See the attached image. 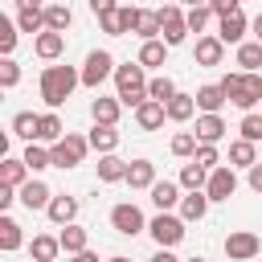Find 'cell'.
Wrapping results in <instances>:
<instances>
[{
    "label": "cell",
    "instance_id": "8fae6325",
    "mask_svg": "<svg viewBox=\"0 0 262 262\" xmlns=\"http://www.w3.org/2000/svg\"><path fill=\"white\" fill-rule=\"evenodd\" d=\"M192 61H196L201 70H209V66H221V61H225V41H221L217 33H205V37H196V45H192Z\"/></svg>",
    "mask_w": 262,
    "mask_h": 262
},
{
    "label": "cell",
    "instance_id": "681fc988",
    "mask_svg": "<svg viewBox=\"0 0 262 262\" xmlns=\"http://www.w3.org/2000/svg\"><path fill=\"white\" fill-rule=\"evenodd\" d=\"M16 201H20V196H16V188H12V184H0V213H8Z\"/></svg>",
    "mask_w": 262,
    "mask_h": 262
},
{
    "label": "cell",
    "instance_id": "680465c9",
    "mask_svg": "<svg viewBox=\"0 0 262 262\" xmlns=\"http://www.w3.org/2000/svg\"><path fill=\"white\" fill-rule=\"evenodd\" d=\"M180 8H196V4H209V0H176Z\"/></svg>",
    "mask_w": 262,
    "mask_h": 262
},
{
    "label": "cell",
    "instance_id": "e7e4bbea",
    "mask_svg": "<svg viewBox=\"0 0 262 262\" xmlns=\"http://www.w3.org/2000/svg\"><path fill=\"white\" fill-rule=\"evenodd\" d=\"M258 237H262V233H258Z\"/></svg>",
    "mask_w": 262,
    "mask_h": 262
},
{
    "label": "cell",
    "instance_id": "9a60e30c",
    "mask_svg": "<svg viewBox=\"0 0 262 262\" xmlns=\"http://www.w3.org/2000/svg\"><path fill=\"white\" fill-rule=\"evenodd\" d=\"M78 209H82V205H78V196H70V192H57V196L49 201L45 217H49V221L61 229V225H74V221H78Z\"/></svg>",
    "mask_w": 262,
    "mask_h": 262
},
{
    "label": "cell",
    "instance_id": "f546056e",
    "mask_svg": "<svg viewBox=\"0 0 262 262\" xmlns=\"http://www.w3.org/2000/svg\"><path fill=\"white\" fill-rule=\"evenodd\" d=\"M57 139H66V123H61V115L57 111H45L41 115V127H37V143H57Z\"/></svg>",
    "mask_w": 262,
    "mask_h": 262
},
{
    "label": "cell",
    "instance_id": "f907efd6",
    "mask_svg": "<svg viewBox=\"0 0 262 262\" xmlns=\"http://www.w3.org/2000/svg\"><path fill=\"white\" fill-rule=\"evenodd\" d=\"M209 8H213V16H229V12H237L242 4H237V0H209Z\"/></svg>",
    "mask_w": 262,
    "mask_h": 262
},
{
    "label": "cell",
    "instance_id": "bcb514c9",
    "mask_svg": "<svg viewBox=\"0 0 262 262\" xmlns=\"http://www.w3.org/2000/svg\"><path fill=\"white\" fill-rule=\"evenodd\" d=\"M139 12H143V8H135V4H119V25H123V37L139 29Z\"/></svg>",
    "mask_w": 262,
    "mask_h": 262
},
{
    "label": "cell",
    "instance_id": "11a10c76",
    "mask_svg": "<svg viewBox=\"0 0 262 262\" xmlns=\"http://www.w3.org/2000/svg\"><path fill=\"white\" fill-rule=\"evenodd\" d=\"M66 262H98V254H94V250H82V254H70Z\"/></svg>",
    "mask_w": 262,
    "mask_h": 262
},
{
    "label": "cell",
    "instance_id": "2e32d148",
    "mask_svg": "<svg viewBox=\"0 0 262 262\" xmlns=\"http://www.w3.org/2000/svg\"><path fill=\"white\" fill-rule=\"evenodd\" d=\"M119 115H123V102H119L115 94H98V98L90 102V119L102 123V127H119Z\"/></svg>",
    "mask_w": 262,
    "mask_h": 262
},
{
    "label": "cell",
    "instance_id": "d6986e66",
    "mask_svg": "<svg viewBox=\"0 0 262 262\" xmlns=\"http://www.w3.org/2000/svg\"><path fill=\"white\" fill-rule=\"evenodd\" d=\"M225 102H229V98H225L221 82H205V86L196 90V111H201V115H221Z\"/></svg>",
    "mask_w": 262,
    "mask_h": 262
},
{
    "label": "cell",
    "instance_id": "be15d7a7",
    "mask_svg": "<svg viewBox=\"0 0 262 262\" xmlns=\"http://www.w3.org/2000/svg\"><path fill=\"white\" fill-rule=\"evenodd\" d=\"M237 4H242V0H237Z\"/></svg>",
    "mask_w": 262,
    "mask_h": 262
},
{
    "label": "cell",
    "instance_id": "30bf717a",
    "mask_svg": "<svg viewBox=\"0 0 262 262\" xmlns=\"http://www.w3.org/2000/svg\"><path fill=\"white\" fill-rule=\"evenodd\" d=\"M233 192H237V168H229V164L213 168L209 172V184H205V196L209 201H229Z\"/></svg>",
    "mask_w": 262,
    "mask_h": 262
},
{
    "label": "cell",
    "instance_id": "d4e9b609",
    "mask_svg": "<svg viewBox=\"0 0 262 262\" xmlns=\"http://www.w3.org/2000/svg\"><path fill=\"white\" fill-rule=\"evenodd\" d=\"M123 184H131V188H147L151 192V184H156V164L151 160H131V168H127V180Z\"/></svg>",
    "mask_w": 262,
    "mask_h": 262
},
{
    "label": "cell",
    "instance_id": "ee69618b",
    "mask_svg": "<svg viewBox=\"0 0 262 262\" xmlns=\"http://www.w3.org/2000/svg\"><path fill=\"white\" fill-rule=\"evenodd\" d=\"M192 160H196V164H201V168H209V172H213V168H221V164H225V160H221V151H217V143H201V147H196V156H192Z\"/></svg>",
    "mask_w": 262,
    "mask_h": 262
},
{
    "label": "cell",
    "instance_id": "ab89813d",
    "mask_svg": "<svg viewBox=\"0 0 262 262\" xmlns=\"http://www.w3.org/2000/svg\"><path fill=\"white\" fill-rule=\"evenodd\" d=\"M184 20H188V33H196V37H205V29H209V20H213V8H209V4H196V8H184Z\"/></svg>",
    "mask_w": 262,
    "mask_h": 262
},
{
    "label": "cell",
    "instance_id": "e575fe53",
    "mask_svg": "<svg viewBox=\"0 0 262 262\" xmlns=\"http://www.w3.org/2000/svg\"><path fill=\"white\" fill-rule=\"evenodd\" d=\"M209 205H213V201H209L205 192H184V201H180V209H176V213H180L184 221H205Z\"/></svg>",
    "mask_w": 262,
    "mask_h": 262
},
{
    "label": "cell",
    "instance_id": "7c38bea8",
    "mask_svg": "<svg viewBox=\"0 0 262 262\" xmlns=\"http://www.w3.org/2000/svg\"><path fill=\"white\" fill-rule=\"evenodd\" d=\"M16 196H20V205L33 213V209H49V201H53L57 192H53V188H49L41 176H33V180H25V184L16 188Z\"/></svg>",
    "mask_w": 262,
    "mask_h": 262
},
{
    "label": "cell",
    "instance_id": "277c9868",
    "mask_svg": "<svg viewBox=\"0 0 262 262\" xmlns=\"http://www.w3.org/2000/svg\"><path fill=\"white\" fill-rule=\"evenodd\" d=\"M188 221L180 217V213H156L151 221H147V233H151V242H156V250H172V246H180L184 242V229Z\"/></svg>",
    "mask_w": 262,
    "mask_h": 262
},
{
    "label": "cell",
    "instance_id": "7dc6e473",
    "mask_svg": "<svg viewBox=\"0 0 262 262\" xmlns=\"http://www.w3.org/2000/svg\"><path fill=\"white\" fill-rule=\"evenodd\" d=\"M16 82H20V66H16V57H4V61H0V86L12 90Z\"/></svg>",
    "mask_w": 262,
    "mask_h": 262
},
{
    "label": "cell",
    "instance_id": "5bb4252c",
    "mask_svg": "<svg viewBox=\"0 0 262 262\" xmlns=\"http://www.w3.org/2000/svg\"><path fill=\"white\" fill-rule=\"evenodd\" d=\"M180 201H184V188H180V180H156V184H151V205H156L160 213H172V209H180Z\"/></svg>",
    "mask_w": 262,
    "mask_h": 262
},
{
    "label": "cell",
    "instance_id": "4dcf8cb0",
    "mask_svg": "<svg viewBox=\"0 0 262 262\" xmlns=\"http://www.w3.org/2000/svg\"><path fill=\"white\" fill-rule=\"evenodd\" d=\"M258 164V143H250V139H233L229 143V168H254Z\"/></svg>",
    "mask_w": 262,
    "mask_h": 262
},
{
    "label": "cell",
    "instance_id": "484cf974",
    "mask_svg": "<svg viewBox=\"0 0 262 262\" xmlns=\"http://www.w3.org/2000/svg\"><path fill=\"white\" fill-rule=\"evenodd\" d=\"M20 246H25L20 221H16V217H8V213H0V250H4V254H16Z\"/></svg>",
    "mask_w": 262,
    "mask_h": 262
},
{
    "label": "cell",
    "instance_id": "8d00e7d4",
    "mask_svg": "<svg viewBox=\"0 0 262 262\" xmlns=\"http://www.w3.org/2000/svg\"><path fill=\"white\" fill-rule=\"evenodd\" d=\"M237 70H246V74L262 70V41H242L237 45Z\"/></svg>",
    "mask_w": 262,
    "mask_h": 262
},
{
    "label": "cell",
    "instance_id": "9f6ffc18",
    "mask_svg": "<svg viewBox=\"0 0 262 262\" xmlns=\"http://www.w3.org/2000/svg\"><path fill=\"white\" fill-rule=\"evenodd\" d=\"M147 262H180V258H176V254H172V250H156V254H151V258H147Z\"/></svg>",
    "mask_w": 262,
    "mask_h": 262
},
{
    "label": "cell",
    "instance_id": "f1b7e54d",
    "mask_svg": "<svg viewBox=\"0 0 262 262\" xmlns=\"http://www.w3.org/2000/svg\"><path fill=\"white\" fill-rule=\"evenodd\" d=\"M164 111H168V123H188V119L196 115V94H184V90H176V98H172Z\"/></svg>",
    "mask_w": 262,
    "mask_h": 262
},
{
    "label": "cell",
    "instance_id": "6f0895ef",
    "mask_svg": "<svg viewBox=\"0 0 262 262\" xmlns=\"http://www.w3.org/2000/svg\"><path fill=\"white\" fill-rule=\"evenodd\" d=\"M250 33H254V41H262V12L250 20Z\"/></svg>",
    "mask_w": 262,
    "mask_h": 262
},
{
    "label": "cell",
    "instance_id": "3957f363",
    "mask_svg": "<svg viewBox=\"0 0 262 262\" xmlns=\"http://www.w3.org/2000/svg\"><path fill=\"white\" fill-rule=\"evenodd\" d=\"M221 90H225V98L237 106V111H254L258 102H262V74H246V70H233V74H225L221 78Z\"/></svg>",
    "mask_w": 262,
    "mask_h": 262
},
{
    "label": "cell",
    "instance_id": "ac0fdd59",
    "mask_svg": "<svg viewBox=\"0 0 262 262\" xmlns=\"http://www.w3.org/2000/svg\"><path fill=\"white\" fill-rule=\"evenodd\" d=\"M98 180L102 184H119V180H127V168H131V160H123L119 151H111V156H98Z\"/></svg>",
    "mask_w": 262,
    "mask_h": 262
},
{
    "label": "cell",
    "instance_id": "44dd1931",
    "mask_svg": "<svg viewBox=\"0 0 262 262\" xmlns=\"http://www.w3.org/2000/svg\"><path fill=\"white\" fill-rule=\"evenodd\" d=\"M57 242H61V254H66V258H70V254H82V250H90V229H82L78 221H74V225H61Z\"/></svg>",
    "mask_w": 262,
    "mask_h": 262
},
{
    "label": "cell",
    "instance_id": "603a6c76",
    "mask_svg": "<svg viewBox=\"0 0 262 262\" xmlns=\"http://www.w3.org/2000/svg\"><path fill=\"white\" fill-rule=\"evenodd\" d=\"M225 131H229V123L221 115H196V139L201 143H221Z\"/></svg>",
    "mask_w": 262,
    "mask_h": 262
},
{
    "label": "cell",
    "instance_id": "83f0119b",
    "mask_svg": "<svg viewBox=\"0 0 262 262\" xmlns=\"http://www.w3.org/2000/svg\"><path fill=\"white\" fill-rule=\"evenodd\" d=\"M70 25H74L70 0H53V4H45V29H53V33H66Z\"/></svg>",
    "mask_w": 262,
    "mask_h": 262
},
{
    "label": "cell",
    "instance_id": "816d5d0a",
    "mask_svg": "<svg viewBox=\"0 0 262 262\" xmlns=\"http://www.w3.org/2000/svg\"><path fill=\"white\" fill-rule=\"evenodd\" d=\"M86 4H90V12H94V16H106V12H115V8H119V0H86Z\"/></svg>",
    "mask_w": 262,
    "mask_h": 262
},
{
    "label": "cell",
    "instance_id": "ffe728a7",
    "mask_svg": "<svg viewBox=\"0 0 262 262\" xmlns=\"http://www.w3.org/2000/svg\"><path fill=\"white\" fill-rule=\"evenodd\" d=\"M86 139H90V151L111 156V151H119V139H123V135H119V127H102V123H94Z\"/></svg>",
    "mask_w": 262,
    "mask_h": 262
},
{
    "label": "cell",
    "instance_id": "e0dca14e",
    "mask_svg": "<svg viewBox=\"0 0 262 262\" xmlns=\"http://www.w3.org/2000/svg\"><path fill=\"white\" fill-rule=\"evenodd\" d=\"M33 53H37L41 61H57V57L66 53V33H53V29H45L41 37H33Z\"/></svg>",
    "mask_w": 262,
    "mask_h": 262
},
{
    "label": "cell",
    "instance_id": "74e56055",
    "mask_svg": "<svg viewBox=\"0 0 262 262\" xmlns=\"http://www.w3.org/2000/svg\"><path fill=\"white\" fill-rule=\"evenodd\" d=\"M168 147H172V156H176V160H192V156H196V147H201V139H196V131H176Z\"/></svg>",
    "mask_w": 262,
    "mask_h": 262
},
{
    "label": "cell",
    "instance_id": "60d3db41",
    "mask_svg": "<svg viewBox=\"0 0 262 262\" xmlns=\"http://www.w3.org/2000/svg\"><path fill=\"white\" fill-rule=\"evenodd\" d=\"M135 37H139V41H160V12L143 8V12H139V29H135Z\"/></svg>",
    "mask_w": 262,
    "mask_h": 262
},
{
    "label": "cell",
    "instance_id": "ba28073f",
    "mask_svg": "<svg viewBox=\"0 0 262 262\" xmlns=\"http://www.w3.org/2000/svg\"><path fill=\"white\" fill-rule=\"evenodd\" d=\"M262 254V237L254 229H229L225 233V258L229 262H254Z\"/></svg>",
    "mask_w": 262,
    "mask_h": 262
},
{
    "label": "cell",
    "instance_id": "1f68e13d",
    "mask_svg": "<svg viewBox=\"0 0 262 262\" xmlns=\"http://www.w3.org/2000/svg\"><path fill=\"white\" fill-rule=\"evenodd\" d=\"M176 180H180V188H184V192H205V184H209V168H201L196 160H188V164L180 168V176H176Z\"/></svg>",
    "mask_w": 262,
    "mask_h": 262
},
{
    "label": "cell",
    "instance_id": "c3c4849f",
    "mask_svg": "<svg viewBox=\"0 0 262 262\" xmlns=\"http://www.w3.org/2000/svg\"><path fill=\"white\" fill-rule=\"evenodd\" d=\"M98 29H102L106 37H123V25H119V8H115V12H106V16H98Z\"/></svg>",
    "mask_w": 262,
    "mask_h": 262
},
{
    "label": "cell",
    "instance_id": "7bdbcfd3",
    "mask_svg": "<svg viewBox=\"0 0 262 262\" xmlns=\"http://www.w3.org/2000/svg\"><path fill=\"white\" fill-rule=\"evenodd\" d=\"M16 29L41 37V33H45V8H41V12H16Z\"/></svg>",
    "mask_w": 262,
    "mask_h": 262
},
{
    "label": "cell",
    "instance_id": "5b68a950",
    "mask_svg": "<svg viewBox=\"0 0 262 262\" xmlns=\"http://www.w3.org/2000/svg\"><path fill=\"white\" fill-rule=\"evenodd\" d=\"M156 12H160V41H164L168 49L184 45V37H188V20H184V8L172 0V4H160Z\"/></svg>",
    "mask_w": 262,
    "mask_h": 262
},
{
    "label": "cell",
    "instance_id": "db71d44e",
    "mask_svg": "<svg viewBox=\"0 0 262 262\" xmlns=\"http://www.w3.org/2000/svg\"><path fill=\"white\" fill-rule=\"evenodd\" d=\"M12 4H16V12H41L45 8L41 0H12Z\"/></svg>",
    "mask_w": 262,
    "mask_h": 262
},
{
    "label": "cell",
    "instance_id": "8992f818",
    "mask_svg": "<svg viewBox=\"0 0 262 262\" xmlns=\"http://www.w3.org/2000/svg\"><path fill=\"white\" fill-rule=\"evenodd\" d=\"M115 70H119V61H115V53H111V49H90V53H86V61H82V86L98 90L106 78H115Z\"/></svg>",
    "mask_w": 262,
    "mask_h": 262
},
{
    "label": "cell",
    "instance_id": "52a82bcc",
    "mask_svg": "<svg viewBox=\"0 0 262 262\" xmlns=\"http://www.w3.org/2000/svg\"><path fill=\"white\" fill-rule=\"evenodd\" d=\"M49 151H53V168L70 172V168H78V164L86 160V151H90V139H86V135H78V131H66V139H57Z\"/></svg>",
    "mask_w": 262,
    "mask_h": 262
},
{
    "label": "cell",
    "instance_id": "6da1fadb",
    "mask_svg": "<svg viewBox=\"0 0 262 262\" xmlns=\"http://www.w3.org/2000/svg\"><path fill=\"white\" fill-rule=\"evenodd\" d=\"M78 86H82V70H74V66H45L41 70V98L49 111H57Z\"/></svg>",
    "mask_w": 262,
    "mask_h": 262
},
{
    "label": "cell",
    "instance_id": "6125c7cd",
    "mask_svg": "<svg viewBox=\"0 0 262 262\" xmlns=\"http://www.w3.org/2000/svg\"><path fill=\"white\" fill-rule=\"evenodd\" d=\"M225 262H229V258H225Z\"/></svg>",
    "mask_w": 262,
    "mask_h": 262
},
{
    "label": "cell",
    "instance_id": "d590c367",
    "mask_svg": "<svg viewBox=\"0 0 262 262\" xmlns=\"http://www.w3.org/2000/svg\"><path fill=\"white\" fill-rule=\"evenodd\" d=\"M135 61H139L143 70H160V66L168 61V45H164V41H143V45H139V57H135Z\"/></svg>",
    "mask_w": 262,
    "mask_h": 262
},
{
    "label": "cell",
    "instance_id": "7a4b0ae2",
    "mask_svg": "<svg viewBox=\"0 0 262 262\" xmlns=\"http://www.w3.org/2000/svg\"><path fill=\"white\" fill-rule=\"evenodd\" d=\"M147 70L139 66V61H123L119 70H115V98L123 102V106H131V111H139L143 102H147Z\"/></svg>",
    "mask_w": 262,
    "mask_h": 262
},
{
    "label": "cell",
    "instance_id": "d6a6232c",
    "mask_svg": "<svg viewBox=\"0 0 262 262\" xmlns=\"http://www.w3.org/2000/svg\"><path fill=\"white\" fill-rule=\"evenodd\" d=\"M37 127H41V115H33V111H16V115H12V135H16V139L37 143Z\"/></svg>",
    "mask_w": 262,
    "mask_h": 262
},
{
    "label": "cell",
    "instance_id": "9c48e42d",
    "mask_svg": "<svg viewBox=\"0 0 262 262\" xmlns=\"http://www.w3.org/2000/svg\"><path fill=\"white\" fill-rule=\"evenodd\" d=\"M111 229H115V233H123V237L147 233V217L139 213V205H131V201H119V205L111 209Z\"/></svg>",
    "mask_w": 262,
    "mask_h": 262
},
{
    "label": "cell",
    "instance_id": "7402d4cb",
    "mask_svg": "<svg viewBox=\"0 0 262 262\" xmlns=\"http://www.w3.org/2000/svg\"><path fill=\"white\" fill-rule=\"evenodd\" d=\"M164 119H168V111H164V102H156V98H147V102L135 111V127H139V131H160Z\"/></svg>",
    "mask_w": 262,
    "mask_h": 262
},
{
    "label": "cell",
    "instance_id": "4fadbf2b",
    "mask_svg": "<svg viewBox=\"0 0 262 262\" xmlns=\"http://www.w3.org/2000/svg\"><path fill=\"white\" fill-rule=\"evenodd\" d=\"M246 33H250V20H246V12L237 8V12H229V16H217V37L225 41V45H242L246 41Z\"/></svg>",
    "mask_w": 262,
    "mask_h": 262
},
{
    "label": "cell",
    "instance_id": "94428289",
    "mask_svg": "<svg viewBox=\"0 0 262 262\" xmlns=\"http://www.w3.org/2000/svg\"><path fill=\"white\" fill-rule=\"evenodd\" d=\"M184 262H209V258H184Z\"/></svg>",
    "mask_w": 262,
    "mask_h": 262
},
{
    "label": "cell",
    "instance_id": "4316f807",
    "mask_svg": "<svg viewBox=\"0 0 262 262\" xmlns=\"http://www.w3.org/2000/svg\"><path fill=\"white\" fill-rule=\"evenodd\" d=\"M29 254H33V262H57V254H61L57 233H37V237L29 242Z\"/></svg>",
    "mask_w": 262,
    "mask_h": 262
},
{
    "label": "cell",
    "instance_id": "f6af8a7d",
    "mask_svg": "<svg viewBox=\"0 0 262 262\" xmlns=\"http://www.w3.org/2000/svg\"><path fill=\"white\" fill-rule=\"evenodd\" d=\"M16 37H20L16 20H4V25H0V53H4V57H12V49H16Z\"/></svg>",
    "mask_w": 262,
    "mask_h": 262
},
{
    "label": "cell",
    "instance_id": "836d02e7",
    "mask_svg": "<svg viewBox=\"0 0 262 262\" xmlns=\"http://www.w3.org/2000/svg\"><path fill=\"white\" fill-rule=\"evenodd\" d=\"M20 160L29 164V172H33V176H41L45 168H53V151H49V143H29Z\"/></svg>",
    "mask_w": 262,
    "mask_h": 262
},
{
    "label": "cell",
    "instance_id": "91938a15",
    "mask_svg": "<svg viewBox=\"0 0 262 262\" xmlns=\"http://www.w3.org/2000/svg\"><path fill=\"white\" fill-rule=\"evenodd\" d=\"M106 262H131V258H127V254H111Z\"/></svg>",
    "mask_w": 262,
    "mask_h": 262
},
{
    "label": "cell",
    "instance_id": "cb8c5ba5",
    "mask_svg": "<svg viewBox=\"0 0 262 262\" xmlns=\"http://www.w3.org/2000/svg\"><path fill=\"white\" fill-rule=\"evenodd\" d=\"M25 180H33L29 164H25L20 156H4V160H0V184H12V188H20Z\"/></svg>",
    "mask_w": 262,
    "mask_h": 262
},
{
    "label": "cell",
    "instance_id": "b9f144b4",
    "mask_svg": "<svg viewBox=\"0 0 262 262\" xmlns=\"http://www.w3.org/2000/svg\"><path fill=\"white\" fill-rule=\"evenodd\" d=\"M237 139H250V143H262V115H258V111H250V115H242V123H237Z\"/></svg>",
    "mask_w": 262,
    "mask_h": 262
},
{
    "label": "cell",
    "instance_id": "f5cc1de1",
    "mask_svg": "<svg viewBox=\"0 0 262 262\" xmlns=\"http://www.w3.org/2000/svg\"><path fill=\"white\" fill-rule=\"evenodd\" d=\"M246 184H250V188H254V192L262 196V160H258V164H254V168L246 172Z\"/></svg>",
    "mask_w": 262,
    "mask_h": 262
},
{
    "label": "cell",
    "instance_id": "f35d334b",
    "mask_svg": "<svg viewBox=\"0 0 262 262\" xmlns=\"http://www.w3.org/2000/svg\"><path fill=\"white\" fill-rule=\"evenodd\" d=\"M147 98H156V102H164V106H168V102L176 98V82H172L168 74H156V78L147 82Z\"/></svg>",
    "mask_w": 262,
    "mask_h": 262
}]
</instances>
